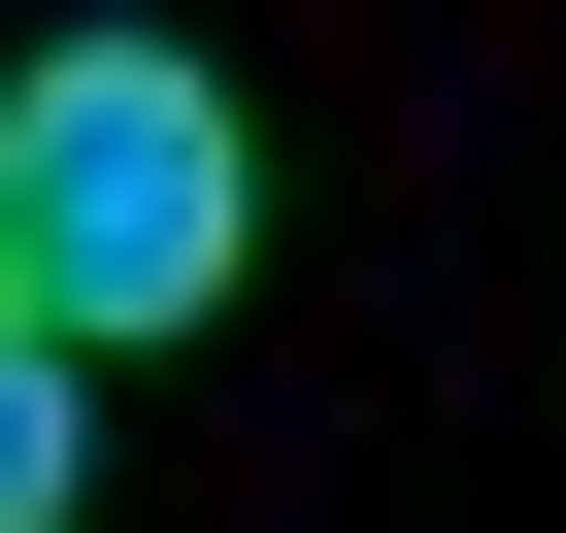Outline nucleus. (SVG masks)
Returning <instances> with one entry per match:
<instances>
[{
  "mask_svg": "<svg viewBox=\"0 0 566 533\" xmlns=\"http://www.w3.org/2000/svg\"><path fill=\"white\" fill-rule=\"evenodd\" d=\"M67 467H101V367H67L34 301H0V533H67Z\"/></svg>",
  "mask_w": 566,
  "mask_h": 533,
  "instance_id": "nucleus-2",
  "label": "nucleus"
},
{
  "mask_svg": "<svg viewBox=\"0 0 566 533\" xmlns=\"http://www.w3.org/2000/svg\"><path fill=\"white\" fill-rule=\"evenodd\" d=\"M233 233H266V167H233V67L200 34H34V67H0V301H34L67 367L200 334Z\"/></svg>",
  "mask_w": 566,
  "mask_h": 533,
  "instance_id": "nucleus-1",
  "label": "nucleus"
}]
</instances>
